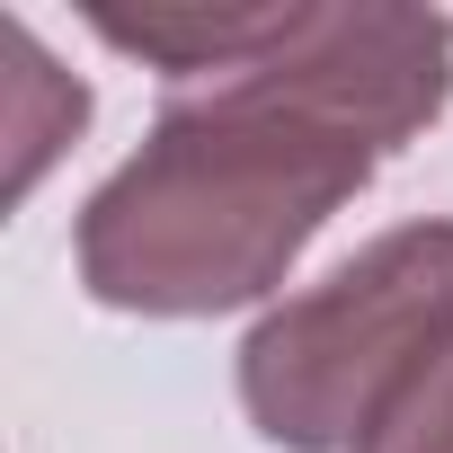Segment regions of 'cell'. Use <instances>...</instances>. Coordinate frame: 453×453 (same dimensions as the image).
<instances>
[{
	"instance_id": "3957f363",
	"label": "cell",
	"mask_w": 453,
	"mask_h": 453,
	"mask_svg": "<svg viewBox=\"0 0 453 453\" xmlns=\"http://www.w3.org/2000/svg\"><path fill=\"white\" fill-rule=\"evenodd\" d=\"M311 10L285 0V10H89V27L142 63H169V72H250L267 54L294 45Z\"/></svg>"
},
{
	"instance_id": "7a4b0ae2",
	"label": "cell",
	"mask_w": 453,
	"mask_h": 453,
	"mask_svg": "<svg viewBox=\"0 0 453 453\" xmlns=\"http://www.w3.org/2000/svg\"><path fill=\"white\" fill-rule=\"evenodd\" d=\"M453 347V222H400L241 338V400L285 453H356Z\"/></svg>"
},
{
	"instance_id": "277c9868",
	"label": "cell",
	"mask_w": 453,
	"mask_h": 453,
	"mask_svg": "<svg viewBox=\"0 0 453 453\" xmlns=\"http://www.w3.org/2000/svg\"><path fill=\"white\" fill-rule=\"evenodd\" d=\"M356 453H453V347L391 400V418H382Z\"/></svg>"
},
{
	"instance_id": "6da1fadb",
	"label": "cell",
	"mask_w": 453,
	"mask_h": 453,
	"mask_svg": "<svg viewBox=\"0 0 453 453\" xmlns=\"http://www.w3.org/2000/svg\"><path fill=\"white\" fill-rule=\"evenodd\" d=\"M453 98V19L311 10L285 54L160 107L81 204V285L107 311L213 320L267 303L311 232Z\"/></svg>"
}]
</instances>
